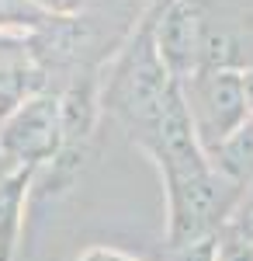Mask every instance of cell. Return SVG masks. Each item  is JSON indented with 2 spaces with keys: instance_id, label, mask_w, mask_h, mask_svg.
Here are the masks:
<instances>
[{
  "instance_id": "1",
  "label": "cell",
  "mask_w": 253,
  "mask_h": 261,
  "mask_svg": "<svg viewBox=\"0 0 253 261\" xmlns=\"http://www.w3.org/2000/svg\"><path fill=\"white\" fill-rule=\"evenodd\" d=\"M170 84H174V77L160 56V49H156V4H153V11L139 21L132 39L125 42V49L111 63L108 81L101 87V98L129 125H139L149 133V125L163 108Z\"/></svg>"
},
{
  "instance_id": "2",
  "label": "cell",
  "mask_w": 253,
  "mask_h": 261,
  "mask_svg": "<svg viewBox=\"0 0 253 261\" xmlns=\"http://www.w3.org/2000/svg\"><path fill=\"white\" fill-rule=\"evenodd\" d=\"M62 146V112L59 98L42 91L28 98L14 115L0 122V153L11 164H35L56 157Z\"/></svg>"
},
{
  "instance_id": "3",
  "label": "cell",
  "mask_w": 253,
  "mask_h": 261,
  "mask_svg": "<svg viewBox=\"0 0 253 261\" xmlns=\"http://www.w3.org/2000/svg\"><path fill=\"white\" fill-rule=\"evenodd\" d=\"M205 21L198 0H156V49L170 77L187 84L201 70Z\"/></svg>"
},
{
  "instance_id": "4",
  "label": "cell",
  "mask_w": 253,
  "mask_h": 261,
  "mask_svg": "<svg viewBox=\"0 0 253 261\" xmlns=\"http://www.w3.org/2000/svg\"><path fill=\"white\" fill-rule=\"evenodd\" d=\"M195 101L201 129L212 140H229L236 129L246 125V105H250V87L243 70H198L195 77Z\"/></svg>"
},
{
  "instance_id": "5",
  "label": "cell",
  "mask_w": 253,
  "mask_h": 261,
  "mask_svg": "<svg viewBox=\"0 0 253 261\" xmlns=\"http://www.w3.org/2000/svg\"><path fill=\"white\" fill-rule=\"evenodd\" d=\"M42 87H45V70L31 56L0 60V122L14 115L28 98L42 94Z\"/></svg>"
},
{
  "instance_id": "6",
  "label": "cell",
  "mask_w": 253,
  "mask_h": 261,
  "mask_svg": "<svg viewBox=\"0 0 253 261\" xmlns=\"http://www.w3.org/2000/svg\"><path fill=\"white\" fill-rule=\"evenodd\" d=\"M31 164L14 167L11 174L0 178V261L11 258L14 241H18V226H21V205H24V192L31 181Z\"/></svg>"
},
{
  "instance_id": "7",
  "label": "cell",
  "mask_w": 253,
  "mask_h": 261,
  "mask_svg": "<svg viewBox=\"0 0 253 261\" xmlns=\"http://www.w3.org/2000/svg\"><path fill=\"white\" fill-rule=\"evenodd\" d=\"M222 157L226 167L233 174H246L253 167V122H246L243 129H236L229 140H222Z\"/></svg>"
},
{
  "instance_id": "8",
  "label": "cell",
  "mask_w": 253,
  "mask_h": 261,
  "mask_svg": "<svg viewBox=\"0 0 253 261\" xmlns=\"http://www.w3.org/2000/svg\"><path fill=\"white\" fill-rule=\"evenodd\" d=\"M45 14L35 11L28 0H0V32H35L45 24Z\"/></svg>"
},
{
  "instance_id": "9",
  "label": "cell",
  "mask_w": 253,
  "mask_h": 261,
  "mask_svg": "<svg viewBox=\"0 0 253 261\" xmlns=\"http://www.w3.org/2000/svg\"><path fill=\"white\" fill-rule=\"evenodd\" d=\"M35 11H42L45 18H77L87 0H28Z\"/></svg>"
},
{
  "instance_id": "10",
  "label": "cell",
  "mask_w": 253,
  "mask_h": 261,
  "mask_svg": "<svg viewBox=\"0 0 253 261\" xmlns=\"http://www.w3.org/2000/svg\"><path fill=\"white\" fill-rule=\"evenodd\" d=\"M31 56L28 32H0V60H21Z\"/></svg>"
},
{
  "instance_id": "11",
  "label": "cell",
  "mask_w": 253,
  "mask_h": 261,
  "mask_svg": "<svg viewBox=\"0 0 253 261\" xmlns=\"http://www.w3.org/2000/svg\"><path fill=\"white\" fill-rule=\"evenodd\" d=\"M239 233H243L246 241H253V199L246 202V209L239 213Z\"/></svg>"
}]
</instances>
